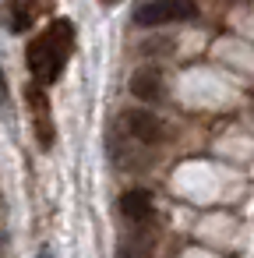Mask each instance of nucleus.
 <instances>
[{
    "instance_id": "obj_8",
    "label": "nucleus",
    "mask_w": 254,
    "mask_h": 258,
    "mask_svg": "<svg viewBox=\"0 0 254 258\" xmlns=\"http://www.w3.org/2000/svg\"><path fill=\"white\" fill-rule=\"evenodd\" d=\"M0 113H8V78L0 71Z\"/></svg>"
},
{
    "instance_id": "obj_5",
    "label": "nucleus",
    "mask_w": 254,
    "mask_h": 258,
    "mask_svg": "<svg viewBox=\"0 0 254 258\" xmlns=\"http://www.w3.org/2000/svg\"><path fill=\"white\" fill-rule=\"evenodd\" d=\"M131 92L141 99V103H159L162 96H166V78H162V71L159 68H138L134 75H131Z\"/></svg>"
},
{
    "instance_id": "obj_1",
    "label": "nucleus",
    "mask_w": 254,
    "mask_h": 258,
    "mask_svg": "<svg viewBox=\"0 0 254 258\" xmlns=\"http://www.w3.org/2000/svg\"><path fill=\"white\" fill-rule=\"evenodd\" d=\"M71 46H74V25L67 18H57L46 32H39L32 43H29V71H32V85L46 89L60 78L67 57H71Z\"/></svg>"
},
{
    "instance_id": "obj_9",
    "label": "nucleus",
    "mask_w": 254,
    "mask_h": 258,
    "mask_svg": "<svg viewBox=\"0 0 254 258\" xmlns=\"http://www.w3.org/2000/svg\"><path fill=\"white\" fill-rule=\"evenodd\" d=\"M36 258H53V251H50V247H43V251H39Z\"/></svg>"
},
{
    "instance_id": "obj_3",
    "label": "nucleus",
    "mask_w": 254,
    "mask_h": 258,
    "mask_svg": "<svg viewBox=\"0 0 254 258\" xmlns=\"http://www.w3.org/2000/svg\"><path fill=\"white\" fill-rule=\"evenodd\" d=\"M198 8L194 4H138L134 8V22L152 29V25H166V22H184L194 18Z\"/></svg>"
},
{
    "instance_id": "obj_4",
    "label": "nucleus",
    "mask_w": 254,
    "mask_h": 258,
    "mask_svg": "<svg viewBox=\"0 0 254 258\" xmlns=\"http://www.w3.org/2000/svg\"><path fill=\"white\" fill-rule=\"evenodd\" d=\"M25 99H29V110H32V127H36V138L43 149L53 145V117H50V99L39 85H29L25 89Z\"/></svg>"
},
{
    "instance_id": "obj_2",
    "label": "nucleus",
    "mask_w": 254,
    "mask_h": 258,
    "mask_svg": "<svg viewBox=\"0 0 254 258\" xmlns=\"http://www.w3.org/2000/svg\"><path fill=\"white\" fill-rule=\"evenodd\" d=\"M124 127H127V135H131L134 142H141V145H162V142H166V124H162V117L152 113V110H127V113H124Z\"/></svg>"
},
{
    "instance_id": "obj_7",
    "label": "nucleus",
    "mask_w": 254,
    "mask_h": 258,
    "mask_svg": "<svg viewBox=\"0 0 254 258\" xmlns=\"http://www.w3.org/2000/svg\"><path fill=\"white\" fill-rule=\"evenodd\" d=\"M36 15H39V8L36 4H22V0H15V4H8V8H0V18H4V29L8 32H25L29 25H36Z\"/></svg>"
},
{
    "instance_id": "obj_6",
    "label": "nucleus",
    "mask_w": 254,
    "mask_h": 258,
    "mask_svg": "<svg viewBox=\"0 0 254 258\" xmlns=\"http://www.w3.org/2000/svg\"><path fill=\"white\" fill-rule=\"evenodd\" d=\"M152 209H155V198L148 187H131L120 195V216H127L131 223H145L152 216Z\"/></svg>"
}]
</instances>
